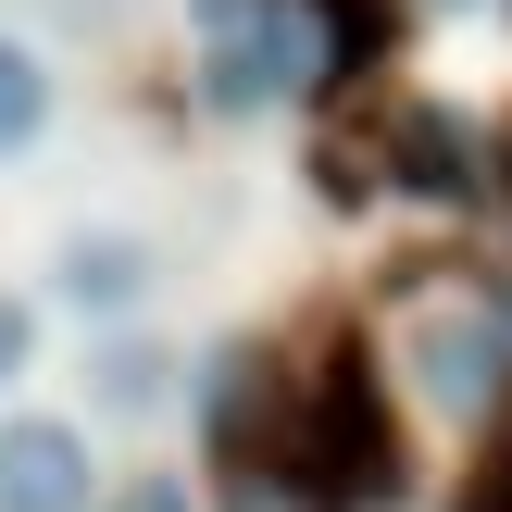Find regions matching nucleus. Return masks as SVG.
<instances>
[{"label":"nucleus","instance_id":"9","mask_svg":"<svg viewBox=\"0 0 512 512\" xmlns=\"http://www.w3.org/2000/svg\"><path fill=\"white\" fill-rule=\"evenodd\" d=\"M50 125H63V75H50L38 38H13V25H0V163H25Z\"/></svg>","mask_w":512,"mask_h":512},{"label":"nucleus","instance_id":"5","mask_svg":"<svg viewBox=\"0 0 512 512\" xmlns=\"http://www.w3.org/2000/svg\"><path fill=\"white\" fill-rule=\"evenodd\" d=\"M363 163L388 175L400 200H438V213H463V200L488 188V150H475V125H463V113H438V100H400V113L375 125Z\"/></svg>","mask_w":512,"mask_h":512},{"label":"nucleus","instance_id":"6","mask_svg":"<svg viewBox=\"0 0 512 512\" xmlns=\"http://www.w3.org/2000/svg\"><path fill=\"white\" fill-rule=\"evenodd\" d=\"M0 512H100V463L63 413H0Z\"/></svg>","mask_w":512,"mask_h":512},{"label":"nucleus","instance_id":"11","mask_svg":"<svg viewBox=\"0 0 512 512\" xmlns=\"http://www.w3.org/2000/svg\"><path fill=\"white\" fill-rule=\"evenodd\" d=\"M25 363H38V300H13V288H0V388H13Z\"/></svg>","mask_w":512,"mask_h":512},{"label":"nucleus","instance_id":"12","mask_svg":"<svg viewBox=\"0 0 512 512\" xmlns=\"http://www.w3.org/2000/svg\"><path fill=\"white\" fill-rule=\"evenodd\" d=\"M463 512H512V425L488 438V463H475V488H463Z\"/></svg>","mask_w":512,"mask_h":512},{"label":"nucleus","instance_id":"4","mask_svg":"<svg viewBox=\"0 0 512 512\" xmlns=\"http://www.w3.org/2000/svg\"><path fill=\"white\" fill-rule=\"evenodd\" d=\"M38 288L63 300V313H88V325H138L150 288H163V238H138V225H63L50 263H38Z\"/></svg>","mask_w":512,"mask_h":512},{"label":"nucleus","instance_id":"15","mask_svg":"<svg viewBox=\"0 0 512 512\" xmlns=\"http://www.w3.org/2000/svg\"><path fill=\"white\" fill-rule=\"evenodd\" d=\"M438 13H463V0H438Z\"/></svg>","mask_w":512,"mask_h":512},{"label":"nucleus","instance_id":"10","mask_svg":"<svg viewBox=\"0 0 512 512\" xmlns=\"http://www.w3.org/2000/svg\"><path fill=\"white\" fill-rule=\"evenodd\" d=\"M100 512H200V500H188V475H150L138 463V475H100Z\"/></svg>","mask_w":512,"mask_h":512},{"label":"nucleus","instance_id":"2","mask_svg":"<svg viewBox=\"0 0 512 512\" xmlns=\"http://www.w3.org/2000/svg\"><path fill=\"white\" fill-rule=\"evenodd\" d=\"M188 38H200V100L225 125L250 113H288L313 88V25L300 0H188Z\"/></svg>","mask_w":512,"mask_h":512},{"label":"nucleus","instance_id":"8","mask_svg":"<svg viewBox=\"0 0 512 512\" xmlns=\"http://www.w3.org/2000/svg\"><path fill=\"white\" fill-rule=\"evenodd\" d=\"M300 25H313V88H363L400 50V0H300Z\"/></svg>","mask_w":512,"mask_h":512},{"label":"nucleus","instance_id":"7","mask_svg":"<svg viewBox=\"0 0 512 512\" xmlns=\"http://www.w3.org/2000/svg\"><path fill=\"white\" fill-rule=\"evenodd\" d=\"M188 400V363H175L150 325H113V338L88 350V413H113V425H150V413H175Z\"/></svg>","mask_w":512,"mask_h":512},{"label":"nucleus","instance_id":"14","mask_svg":"<svg viewBox=\"0 0 512 512\" xmlns=\"http://www.w3.org/2000/svg\"><path fill=\"white\" fill-rule=\"evenodd\" d=\"M488 313H500V338H512V275H500V288H488Z\"/></svg>","mask_w":512,"mask_h":512},{"label":"nucleus","instance_id":"3","mask_svg":"<svg viewBox=\"0 0 512 512\" xmlns=\"http://www.w3.org/2000/svg\"><path fill=\"white\" fill-rule=\"evenodd\" d=\"M400 375H413L425 413L488 425L500 400H512V338H500L488 300H438V313H413V338H400Z\"/></svg>","mask_w":512,"mask_h":512},{"label":"nucleus","instance_id":"1","mask_svg":"<svg viewBox=\"0 0 512 512\" xmlns=\"http://www.w3.org/2000/svg\"><path fill=\"white\" fill-rule=\"evenodd\" d=\"M263 488L288 512H375V500H400V413H388V375H375L350 338L275 400Z\"/></svg>","mask_w":512,"mask_h":512},{"label":"nucleus","instance_id":"13","mask_svg":"<svg viewBox=\"0 0 512 512\" xmlns=\"http://www.w3.org/2000/svg\"><path fill=\"white\" fill-rule=\"evenodd\" d=\"M488 175H500V200H512V125H500V150H488Z\"/></svg>","mask_w":512,"mask_h":512}]
</instances>
